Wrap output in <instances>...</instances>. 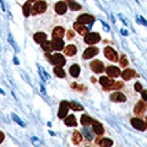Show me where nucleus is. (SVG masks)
I'll use <instances>...</instances> for the list:
<instances>
[{
	"label": "nucleus",
	"mask_w": 147,
	"mask_h": 147,
	"mask_svg": "<svg viewBox=\"0 0 147 147\" xmlns=\"http://www.w3.org/2000/svg\"><path fill=\"white\" fill-rule=\"evenodd\" d=\"M127 64H129V61H127L126 55H121V57H120V65H121L123 67H125Z\"/></svg>",
	"instance_id": "35"
},
{
	"label": "nucleus",
	"mask_w": 147,
	"mask_h": 147,
	"mask_svg": "<svg viewBox=\"0 0 147 147\" xmlns=\"http://www.w3.org/2000/svg\"><path fill=\"white\" fill-rule=\"evenodd\" d=\"M45 57H47V59L50 63L54 64V65H57V66L63 67L66 64L65 58H64L61 54H59V53L58 54H53V55H49V53H48V54H45Z\"/></svg>",
	"instance_id": "1"
},
{
	"label": "nucleus",
	"mask_w": 147,
	"mask_h": 147,
	"mask_svg": "<svg viewBox=\"0 0 147 147\" xmlns=\"http://www.w3.org/2000/svg\"><path fill=\"white\" fill-rule=\"evenodd\" d=\"M42 49L44 52L47 53H50L53 50V45H52V42H48V40H45L44 43H42Z\"/></svg>",
	"instance_id": "29"
},
{
	"label": "nucleus",
	"mask_w": 147,
	"mask_h": 147,
	"mask_svg": "<svg viewBox=\"0 0 147 147\" xmlns=\"http://www.w3.org/2000/svg\"><path fill=\"white\" fill-rule=\"evenodd\" d=\"M97 144L100 145L102 147H112L113 141L110 139H97Z\"/></svg>",
	"instance_id": "21"
},
{
	"label": "nucleus",
	"mask_w": 147,
	"mask_h": 147,
	"mask_svg": "<svg viewBox=\"0 0 147 147\" xmlns=\"http://www.w3.org/2000/svg\"><path fill=\"white\" fill-rule=\"evenodd\" d=\"M65 124L66 126H76V118L74 115H69L66 119H65Z\"/></svg>",
	"instance_id": "25"
},
{
	"label": "nucleus",
	"mask_w": 147,
	"mask_h": 147,
	"mask_svg": "<svg viewBox=\"0 0 147 147\" xmlns=\"http://www.w3.org/2000/svg\"><path fill=\"white\" fill-rule=\"evenodd\" d=\"M121 87H123V82H114L112 88H121Z\"/></svg>",
	"instance_id": "40"
},
{
	"label": "nucleus",
	"mask_w": 147,
	"mask_h": 147,
	"mask_svg": "<svg viewBox=\"0 0 147 147\" xmlns=\"http://www.w3.org/2000/svg\"><path fill=\"white\" fill-rule=\"evenodd\" d=\"M33 6V13H43L45 10H47V3L45 1H36Z\"/></svg>",
	"instance_id": "6"
},
{
	"label": "nucleus",
	"mask_w": 147,
	"mask_h": 147,
	"mask_svg": "<svg viewBox=\"0 0 147 147\" xmlns=\"http://www.w3.org/2000/svg\"><path fill=\"white\" fill-rule=\"evenodd\" d=\"M11 118H12V120H13V121H16V123L18 124V125H21L22 127H25V126H26V124H25L24 121H22V120H21V119H20V118H18V117L16 115V114H15V113H11Z\"/></svg>",
	"instance_id": "34"
},
{
	"label": "nucleus",
	"mask_w": 147,
	"mask_h": 147,
	"mask_svg": "<svg viewBox=\"0 0 147 147\" xmlns=\"http://www.w3.org/2000/svg\"><path fill=\"white\" fill-rule=\"evenodd\" d=\"M93 131L96 132L97 135H102L104 132V129H103V125L98 121H93Z\"/></svg>",
	"instance_id": "20"
},
{
	"label": "nucleus",
	"mask_w": 147,
	"mask_h": 147,
	"mask_svg": "<svg viewBox=\"0 0 147 147\" xmlns=\"http://www.w3.org/2000/svg\"><path fill=\"white\" fill-rule=\"evenodd\" d=\"M69 108H71L72 110H82L84 109V107H82L81 104L76 103V102H70L69 103Z\"/></svg>",
	"instance_id": "33"
},
{
	"label": "nucleus",
	"mask_w": 147,
	"mask_h": 147,
	"mask_svg": "<svg viewBox=\"0 0 147 147\" xmlns=\"http://www.w3.org/2000/svg\"><path fill=\"white\" fill-rule=\"evenodd\" d=\"M67 10V4L64 3V1H60V3H57L55 4V11H57L59 15H64Z\"/></svg>",
	"instance_id": "13"
},
{
	"label": "nucleus",
	"mask_w": 147,
	"mask_h": 147,
	"mask_svg": "<svg viewBox=\"0 0 147 147\" xmlns=\"http://www.w3.org/2000/svg\"><path fill=\"white\" fill-rule=\"evenodd\" d=\"M120 33H121L123 36H129V31L125 30V28H121V30H120Z\"/></svg>",
	"instance_id": "45"
},
{
	"label": "nucleus",
	"mask_w": 147,
	"mask_h": 147,
	"mask_svg": "<svg viewBox=\"0 0 147 147\" xmlns=\"http://www.w3.org/2000/svg\"><path fill=\"white\" fill-rule=\"evenodd\" d=\"M99 84L102 85L105 90H110L113 87V85H114V81L108 76H102L99 79Z\"/></svg>",
	"instance_id": "8"
},
{
	"label": "nucleus",
	"mask_w": 147,
	"mask_h": 147,
	"mask_svg": "<svg viewBox=\"0 0 147 147\" xmlns=\"http://www.w3.org/2000/svg\"><path fill=\"white\" fill-rule=\"evenodd\" d=\"M30 1L32 3V1H38V0H30Z\"/></svg>",
	"instance_id": "50"
},
{
	"label": "nucleus",
	"mask_w": 147,
	"mask_h": 147,
	"mask_svg": "<svg viewBox=\"0 0 147 147\" xmlns=\"http://www.w3.org/2000/svg\"><path fill=\"white\" fill-rule=\"evenodd\" d=\"M74 28H75V31L79 32V34H82V36H86L88 33V27H86L85 25L80 24V22H76V24L74 25Z\"/></svg>",
	"instance_id": "12"
},
{
	"label": "nucleus",
	"mask_w": 147,
	"mask_h": 147,
	"mask_svg": "<svg viewBox=\"0 0 147 147\" xmlns=\"http://www.w3.org/2000/svg\"><path fill=\"white\" fill-rule=\"evenodd\" d=\"M66 37H67V39H72L74 37H75V34H74V32H72V31H67Z\"/></svg>",
	"instance_id": "42"
},
{
	"label": "nucleus",
	"mask_w": 147,
	"mask_h": 147,
	"mask_svg": "<svg viewBox=\"0 0 147 147\" xmlns=\"http://www.w3.org/2000/svg\"><path fill=\"white\" fill-rule=\"evenodd\" d=\"M100 40V36L98 33H94V32H91V33H87L85 36V42L87 44H96Z\"/></svg>",
	"instance_id": "3"
},
{
	"label": "nucleus",
	"mask_w": 147,
	"mask_h": 147,
	"mask_svg": "<svg viewBox=\"0 0 147 147\" xmlns=\"http://www.w3.org/2000/svg\"><path fill=\"white\" fill-rule=\"evenodd\" d=\"M40 92H42L43 94H45L47 92H45V88H44V86H43V84H40Z\"/></svg>",
	"instance_id": "46"
},
{
	"label": "nucleus",
	"mask_w": 147,
	"mask_h": 147,
	"mask_svg": "<svg viewBox=\"0 0 147 147\" xmlns=\"http://www.w3.org/2000/svg\"><path fill=\"white\" fill-rule=\"evenodd\" d=\"M146 107H147V104L145 103V100H139V102L136 103L135 108H134L135 114H139V115H141V114H144V113H145Z\"/></svg>",
	"instance_id": "11"
},
{
	"label": "nucleus",
	"mask_w": 147,
	"mask_h": 147,
	"mask_svg": "<svg viewBox=\"0 0 147 147\" xmlns=\"http://www.w3.org/2000/svg\"><path fill=\"white\" fill-rule=\"evenodd\" d=\"M105 71H107L109 77H117L120 75V70H119V67H117V66H108L105 69Z\"/></svg>",
	"instance_id": "14"
},
{
	"label": "nucleus",
	"mask_w": 147,
	"mask_h": 147,
	"mask_svg": "<svg viewBox=\"0 0 147 147\" xmlns=\"http://www.w3.org/2000/svg\"><path fill=\"white\" fill-rule=\"evenodd\" d=\"M102 25H103V30H104L105 32H109V31H110V27H109L107 24H104V22H103Z\"/></svg>",
	"instance_id": "44"
},
{
	"label": "nucleus",
	"mask_w": 147,
	"mask_h": 147,
	"mask_svg": "<svg viewBox=\"0 0 147 147\" xmlns=\"http://www.w3.org/2000/svg\"><path fill=\"white\" fill-rule=\"evenodd\" d=\"M0 94H5V93H4V91H3L1 88H0Z\"/></svg>",
	"instance_id": "49"
},
{
	"label": "nucleus",
	"mask_w": 147,
	"mask_h": 147,
	"mask_svg": "<svg viewBox=\"0 0 147 147\" xmlns=\"http://www.w3.org/2000/svg\"><path fill=\"white\" fill-rule=\"evenodd\" d=\"M104 55H105V58L110 61H117L118 60V53L112 47H105L104 48Z\"/></svg>",
	"instance_id": "4"
},
{
	"label": "nucleus",
	"mask_w": 147,
	"mask_h": 147,
	"mask_svg": "<svg viewBox=\"0 0 147 147\" xmlns=\"http://www.w3.org/2000/svg\"><path fill=\"white\" fill-rule=\"evenodd\" d=\"M81 132L84 134V136L86 137L87 140H92V139H93V134H92V131L90 130L88 127H86V126H85V127L81 130Z\"/></svg>",
	"instance_id": "27"
},
{
	"label": "nucleus",
	"mask_w": 147,
	"mask_h": 147,
	"mask_svg": "<svg viewBox=\"0 0 147 147\" xmlns=\"http://www.w3.org/2000/svg\"><path fill=\"white\" fill-rule=\"evenodd\" d=\"M141 94H142V98H144V100H147V91L146 90H142L141 91Z\"/></svg>",
	"instance_id": "43"
},
{
	"label": "nucleus",
	"mask_w": 147,
	"mask_h": 147,
	"mask_svg": "<svg viewBox=\"0 0 147 147\" xmlns=\"http://www.w3.org/2000/svg\"><path fill=\"white\" fill-rule=\"evenodd\" d=\"M76 54V47L72 44H69L67 47H65V55L67 57H74Z\"/></svg>",
	"instance_id": "22"
},
{
	"label": "nucleus",
	"mask_w": 147,
	"mask_h": 147,
	"mask_svg": "<svg viewBox=\"0 0 147 147\" xmlns=\"http://www.w3.org/2000/svg\"><path fill=\"white\" fill-rule=\"evenodd\" d=\"M7 40H9V43L11 44V47H12L13 49H15V52H16V53L20 52V48L17 47L16 42H15V40H13V38H12V34H11V33H9V36H7Z\"/></svg>",
	"instance_id": "28"
},
{
	"label": "nucleus",
	"mask_w": 147,
	"mask_h": 147,
	"mask_svg": "<svg viewBox=\"0 0 147 147\" xmlns=\"http://www.w3.org/2000/svg\"><path fill=\"white\" fill-rule=\"evenodd\" d=\"M146 125H147V118H146Z\"/></svg>",
	"instance_id": "52"
},
{
	"label": "nucleus",
	"mask_w": 147,
	"mask_h": 147,
	"mask_svg": "<svg viewBox=\"0 0 147 147\" xmlns=\"http://www.w3.org/2000/svg\"><path fill=\"white\" fill-rule=\"evenodd\" d=\"M64 33H65V31H64V28L63 27H55V28L53 30V37L54 38H63V36H64Z\"/></svg>",
	"instance_id": "19"
},
{
	"label": "nucleus",
	"mask_w": 147,
	"mask_h": 147,
	"mask_svg": "<svg viewBox=\"0 0 147 147\" xmlns=\"http://www.w3.org/2000/svg\"><path fill=\"white\" fill-rule=\"evenodd\" d=\"M31 10H32V3L31 1H27L25 5H24V15L26 17H28L31 15Z\"/></svg>",
	"instance_id": "24"
},
{
	"label": "nucleus",
	"mask_w": 147,
	"mask_h": 147,
	"mask_svg": "<svg viewBox=\"0 0 147 147\" xmlns=\"http://www.w3.org/2000/svg\"><path fill=\"white\" fill-rule=\"evenodd\" d=\"M134 88H135V91H137V92H141V91H142V86H141V84H139V82H136L135 86H134Z\"/></svg>",
	"instance_id": "39"
},
{
	"label": "nucleus",
	"mask_w": 147,
	"mask_h": 147,
	"mask_svg": "<svg viewBox=\"0 0 147 147\" xmlns=\"http://www.w3.org/2000/svg\"><path fill=\"white\" fill-rule=\"evenodd\" d=\"M136 21L139 22V24H141V25H144V26H147V21H146L145 18L142 17L141 15H137V16H136Z\"/></svg>",
	"instance_id": "36"
},
{
	"label": "nucleus",
	"mask_w": 147,
	"mask_h": 147,
	"mask_svg": "<svg viewBox=\"0 0 147 147\" xmlns=\"http://www.w3.org/2000/svg\"><path fill=\"white\" fill-rule=\"evenodd\" d=\"M67 6H69V9H71L72 11H77V10H80V9H81L80 4H77L75 1H70V3L67 4Z\"/></svg>",
	"instance_id": "32"
},
{
	"label": "nucleus",
	"mask_w": 147,
	"mask_h": 147,
	"mask_svg": "<svg viewBox=\"0 0 147 147\" xmlns=\"http://www.w3.org/2000/svg\"><path fill=\"white\" fill-rule=\"evenodd\" d=\"M31 141H32V144H33L36 147H40V142H39V140L37 139V137L32 136V137H31Z\"/></svg>",
	"instance_id": "37"
},
{
	"label": "nucleus",
	"mask_w": 147,
	"mask_h": 147,
	"mask_svg": "<svg viewBox=\"0 0 147 147\" xmlns=\"http://www.w3.org/2000/svg\"><path fill=\"white\" fill-rule=\"evenodd\" d=\"M70 74L74 76V77H77L79 76V74H80V66L79 65H71V67H70Z\"/></svg>",
	"instance_id": "30"
},
{
	"label": "nucleus",
	"mask_w": 147,
	"mask_h": 147,
	"mask_svg": "<svg viewBox=\"0 0 147 147\" xmlns=\"http://www.w3.org/2000/svg\"><path fill=\"white\" fill-rule=\"evenodd\" d=\"M54 74L58 77H65V71H64L63 67H60V66H55L54 67Z\"/></svg>",
	"instance_id": "31"
},
{
	"label": "nucleus",
	"mask_w": 147,
	"mask_h": 147,
	"mask_svg": "<svg viewBox=\"0 0 147 147\" xmlns=\"http://www.w3.org/2000/svg\"><path fill=\"white\" fill-rule=\"evenodd\" d=\"M77 22H80V24H82V25H90L88 26V30H90L92 24L94 22V17L92 15H88V13H84V15L79 16V18H77Z\"/></svg>",
	"instance_id": "2"
},
{
	"label": "nucleus",
	"mask_w": 147,
	"mask_h": 147,
	"mask_svg": "<svg viewBox=\"0 0 147 147\" xmlns=\"http://www.w3.org/2000/svg\"><path fill=\"white\" fill-rule=\"evenodd\" d=\"M91 69H92V71L96 72V74H100V72H103V70H104L103 63H102V61H99V60H94V61H92V63H91Z\"/></svg>",
	"instance_id": "10"
},
{
	"label": "nucleus",
	"mask_w": 147,
	"mask_h": 147,
	"mask_svg": "<svg viewBox=\"0 0 147 147\" xmlns=\"http://www.w3.org/2000/svg\"><path fill=\"white\" fill-rule=\"evenodd\" d=\"M98 48H96V47H90V48H87L85 52H84V55H82V58L84 59H91V58H93L94 55H97L98 54Z\"/></svg>",
	"instance_id": "9"
},
{
	"label": "nucleus",
	"mask_w": 147,
	"mask_h": 147,
	"mask_svg": "<svg viewBox=\"0 0 147 147\" xmlns=\"http://www.w3.org/2000/svg\"><path fill=\"white\" fill-rule=\"evenodd\" d=\"M67 113H69V102H66V100H63V102L60 103V107H59L58 117L60 119H64V118H66Z\"/></svg>",
	"instance_id": "5"
},
{
	"label": "nucleus",
	"mask_w": 147,
	"mask_h": 147,
	"mask_svg": "<svg viewBox=\"0 0 147 147\" xmlns=\"http://www.w3.org/2000/svg\"><path fill=\"white\" fill-rule=\"evenodd\" d=\"M81 124L84 126H87V125H91V124H93V119L91 117H88L87 114H84V115L81 117Z\"/></svg>",
	"instance_id": "23"
},
{
	"label": "nucleus",
	"mask_w": 147,
	"mask_h": 147,
	"mask_svg": "<svg viewBox=\"0 0 147 147\" xmlns=\"http://www.w3.org/2000/svg\"><path fill=\"white\" fill-rule=\"evenodd\" d=\"M110 100H113V102H125L126 97L123 93L117 92V93H113L112 96H110Z\"/></svg>",
	"instance_id": "17"
},
{
	"label": "nucleus",
	"mask_w": 147,
	"mask_h": 147,
	"mask_svg": "<svg viewBox=\"0 0 147 147\" xmlns=\"http://www.w3.org/2000/svg\"><path fill=\"white\" fill-rule=\"evenodd\" d=\"M81 140H82L81 132H79V131H74V134H72V141H74V144L79 145L80 142H81Z\"/></svg>",
	"instance_id": "26"
},
{
	"label": "nucleus",
	"mask_w": 147,
	"mask_h": 147,
	"mask_svg": "<svg viewBox=\"0 0 147 147\" xmlns=\"http://www.w3.org/2000/svg\"><path fill=\"white\" fill-rule=\"evenodd\" d=\"M67 1H69V3H70V1H74V0H67Z\"/></svg>",
	"instance_id": "51"
},
{
	"label": "nucleus",
	"mask_w": 147,
	"mask_h": 147,
	"mask_svg": "<svg viewBox=\"0 0 147 147\" xmlns=\"http://www.w3.org/2000/svg\"><path fill=\"white\" fill-rule=\"evenodd\" d=\"M34 40L37 43H39V44H42V43H44L45 40H47V34L45 33H43V32H38V33H36L34 34Z\"/></svg>",
	"instance_id": "18"
},
{
	"label": "nucleus",
	"mask_w": 147,
	"mask_h": 147,
	"mask_svg": "<svg viewBox=\"0 0 147 147\" xmlns=\"http://www.w3.org/2000/svg\"><path fill=\"white\" fill-rule=\"evenodd\" d=\"M131 125L134 126L135 129H137V130H140V131L146 130V127H147L146 123H144V121H142L141 119H139V118H132V119H131Z\"/></svg>",
	"instance_id": "7"
},
{
	"label": "nucleus",
	"mask_w": 147,
	"mask_h": 147,
	"mask_svg": "<svg viewBox=\"0 0 147 147\" xmlns=\"http://www.w3.org/2000/svg\"><path fill=\"white\" fill-rule=\"evenodd\" d=\"M52 45H53V49L54 50H61L64 49V42H63V39L61 38H54L53 39V42H52Z\"/></svg>",
	"instance_id": "16"
},
{
	"label": "nucleus",
	"mask_w": 147,
	"mask_h": 147,
	"mask_svg": "<svg viewBox=\"0 0 147 147\" xmlns=\"http://www.w3.org/2000/svg\"><path fill=\"white\" fill-rule=\"evenodd\" d=\"M4 137H5V136H4V132H1V131H0V144H1V142H3Z\"/></svg>",
	"instance_id": "47"
},
{
	"label": "nucleus",
	"mask_w": 147,
	"mask_h": 147,
	"mask_svg": "<svg viewBox=\"0 0 147 147\" xmlns=\"http://www.w3.org/2000/svg\"><path fill=\"white\" fill-rule=\"evenodd\" d=\"M120 75L123 76L124 80H130V79H132V77H135L137 74L134 70H131V69H126V70H124L123 72H120Z\"/></svg>",
	"instance_id": "15"
},
{
	"label": "nucleus",
	"mask_w": 147,
	"mask_h": 147,
	"mask_svg": "<svg viewBox=\"0 0 147 147\" xmlns=\"http://www.w3.org/2000/svg\"><path fill=\"white\" fill-rule=\"evenodd\" d=\"M13 63H15L16 64V65H18V64H20V63H18V60H17V58L15 57V58H13Z\"/></svg>",
	"instance_id": "48"
},
{
	"label": "nucleus",
	"mask_w": 147,
	"mask_h": 147,
	"mask_svg": "<svg viewBox=\"0 0 147 147\" xmlns=\"http://www.w3.org/2000/svg\"><path fill=\"white\" fill-rule=\"evenodd\" d=\"M118 16H119V18H120V20H121V21L124 22V24H125V26H127V25H129V21H126V18H125V17H124V16L121 15V13H119V15H118Z\"/></svg>",
	"instance_id": "41"
},
{
	"label": "nucleus",
	"mask_w": 147,
	"mask_h": 147,
	"mask_svg": "<svg viewBox=\"0 0 147 147\" xmlns=\"http://www.w3.org/2000/svg\"><path fill=\"white\" fill-rule=\"evenodd\" d=\"M71 87H72V88H76V90H81V91H85L86 90L84 86H80V85H76V84H72Z\"/></svg>",
	"instance_id": "38"
}]
</instances>
